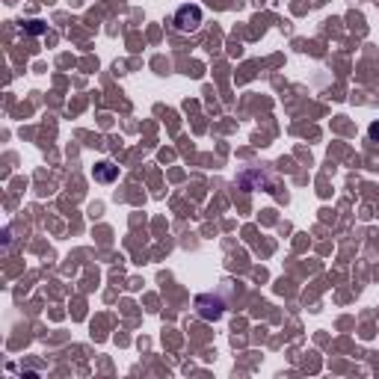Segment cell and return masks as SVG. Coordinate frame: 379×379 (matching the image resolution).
<instances>
[{
    "instance_id": "cell-1",
    "label": "cell",
    "mask_w": 379,
    "mask_h": 379,
    "mask_svg": "<svg viewBox=\"0 0 379 379\" xmlns=\"http://www.w3.org/2000/svg\"><path fill=\"white\" fill-rule=\"evenodd\" d=\"M226 311V303L219 296L213 293H202V296H196V314L202 317V320H219Z\"/></svg>"
},
{
    "instance_id": "cell-2",
    "label": "cell",
    "mask_w": 379,
    "mask_h": 379,
    "mask_svg": "<svg viewBox=\"0 0 379 379\" xmlns=\"http://www.w3.org/2000/svg\"><path fill=\"white\" fill-rule=\"evenodd\" d=\"M198 24H202V9L190 6V4L178 6V12H175V27L178 30H181V33H193V30H198Z\"/></svg>"
},
{
    "instance_id": "cell-3",
    "label": "cell",
    "mask_w": 379,
    "mask_h": 379,
    "mask_svg": "<svg viewBox=\"0 0 379 379\" xmlns=\"http://www.w3.org/2000/svg\"><path fill=\"white\" fill-rule=\"evenodd\" d=\"M237 187H241L243 193H252V190H270V181H267V175L261 169H243L241 175H237Z\"/></svg>"
},
{
    "instance_id": "cell-4",
    "label": "cell",
    "mask_w": 379,
    "mask_h": 379,
    "mask_svg": "<svg viewBox=\"0 0 379 379\" xmlns=\"http://www.w3.org/2000/svg\"><path fill=\"white\" fill-rule=\"evenodd\" d=\"M116 178H118V166H113L110 161H104V163L95 166V181L110 184V181H116Z\"/></svg>"
},
{
    "instance_id": "cell-5",
    "label": "cell",
    "mask_w": 379,
    "mask_h": 379,
    "mask_svg": "<svg viewBox=\"0 0 379 379\" xmlns=\"http://www.w3.org/2000/svg\"><path fill=\"white\" fill-rule=\"evenodd\" d=\"M24 30H27L30 36H39V33L48 30V24H45V21H30V24H24Z\"/></svg>"
},
{
    "instance_id": "cell-6",
    "label": "cell",
    "mask_w": 379,
    "mask_h": 379,
    "mask_svg": "<svg viewBox=\"0 0 379 379\" xmlns=\"http://www.w3.org/2000/svg\"><path fill=\"white\" fill-rule=\"evenodd\" d=\"M368 133H370V139H376V143H379V122H373V125L368 128Z\"/></svg>"
}]
</instances>
